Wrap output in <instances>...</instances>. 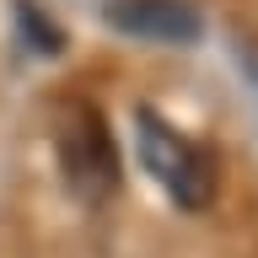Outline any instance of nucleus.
Wrapping results in <instances>:
<instances>
[{"mask_svg": "<svg viewBox=\"0 0 258 258\" xmlns=\"http://www.w3.org/2000/svg\"><path fill=\"white\" fill-rule=\"evenodd\" d=\"M54 156L81 205H102L118 194V140L108 129V113L92 97H59L54 102Z\"/></svg>", "mask_w": 258, "mask_h": 258, "instance_id": "obj_1", "label": "nucleus"}, {"mask_svg": "<svg viewBox=\"0 0 258 258\" xmlns=\"http://www.w3.org/2000/svg\"><path fill=\"white\" fill-rule=\"evenodd\" d=\"M135 140H140V161L156 177V188L167 199H177L183 210H205L215 199L221 183V161L205 140L183 135L177 124H167L156 108H135Z\"/></svg>", "mask_w": 258, "mask_h": 258, "instance_id": "obj_2", "label": "nucleus"}, {"mask_svg": "<svg viewBox=\"0 0 258 258\" xmlns=\"http://www.w3.org/2000/svg\"><path fill=\"white\" fill-rule=\"evenodd\" d=\"M108 22L129 38H151V43H194L205 27L188 0H113Z\"/></svg>", "mask_w": 258, "mask_h": 258, "instance_id": "obj_3", "label": "nucleus"}]
</instances>
